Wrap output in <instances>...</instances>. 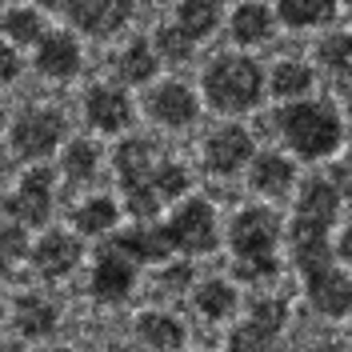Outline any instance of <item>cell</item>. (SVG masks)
<instances>
[{"label":"cell","mask_w":352,"mask_h":352,"mask_svg":"<svg viewBox=\"0 0 352 352\" xmlns=\"http://www.w3.org/2000/svg\"><path fill=\"white\" fill-rule=\"evenodd\" d=\"M156 48H160L168 60H188V56H192V41H188L176 24H168V28L156 32Z\"/></svg>","instance_id":"cell-33"},{"label":"cell","mask_w":352,"mask_h":352,"mask_svg":"<svg viewBox=\"0 0 352 352\" xmlns=\"http://www.w3.org/2000/svg\"><path fill=\"white\" fill-rule=\"evenodd\" d=\"M68 21L88 36H109L129 21L132 0H68Z\"/></svg>","instance_id":"cell-7"},{"label":"cell","mask_w":352,"mask_h":352,"mask_svg":"<svg viewBox=\"0 0 352 352\" xmlns=\"http://www.w3.org/2000/svg\"><path fill=\"white\" fill-rule=\"evenodd\" d=\"M276 236L280 220L272 208H244L232 220V252L244 280H264L276 272Z\"/></svg>","instance_id":"cell-1"},{"label":"cell","mask_w":352,"mask_h":352,"mask_svg":"<svg viewBox=\"0 0 352 352\" xmlns=\"http://www.w3.org/2000/svg\"><path fill=\"white\" fill-rule=\"evenodd\" d=\"M136 332L144 336V344H153V349H160V352L176 349V344L184 340V324L173 320V316H164V312H148V316H140V320H136Z\"/></svg>","instance_id":"cell-22"},{"label":"cell","mask_w":352,"mask_h":352,"mask_svg":"<svg viewBox=\"0 0 352 352\" xmlns=\"http://www.w3.org/2000/svg\"><path fill=\"white\" fill-rule=\"evenodd\" d=\"M349 4H352V0H349Z\"/></svg>","instance_id":"cell-46"},{"label":"cell","mask_w":352,"mask_h":352,"mask_svg":"<svg viewBox=\"0 0 352 352\" xmlns=\"http://www.w3.org/2000/svg\"><path fill=\"white\" fill-rule=\"evenodd\" d=\"M16 329L24 332V336H48V332L56 329V308L48 305V300H41V296H24V300H16Z\"/></svg>","instance_id":"cell-20"},{"label":"cell","mask_w":352,"mask_h":352,"mask_svg":"<svg viewBox=\"0 0 352 352\" xmlns=\"http://www.w3.org/2000/svg\"><path fill=\"white\" fill-rule=\"evenodd\" d=\"M65 136V116L52 109H28L12 124V156L21 160H41L48 156Z\"/></svg>","instance_id":"cell-4"},{"label":"cell","mask_w":352,"mask_h":352,"mask_svg":"<svg viewBox=\"0 0 352 352\" xmlns=\"http://www.w3.org/2000/svg\"><path fill=\"white\" fill-rule=\"evenodd\" d=\"M0 120H4V112H0Z\"/></svg>","instance_id":"cell-45"},{"label":"cell","mask_w":352,"mask_h":352,"mask_svg":"<svg viewBox=\"0 0 352 352\" xmlns=\"http://www.w3.org/2000/svg\"><path fill=\"white\" fill-rule=\"evenodd\" d=\"M280 132L305 160H320L340 144V116L329 104H292L280 112Z\"/></svg>","instance_id":"cell-3"},{"label":"cell","mask_w":352,"mask_h":352,"mask_svg":"<svg viewBox=\"0 0 352 352\" xmlns=\"http://www.w3.org/2000/svg\"><path fill=\"white\" fill-rule=\"evenodd\" d=\"M305 288H308V300L320 308L324 316H344L352 308V280L344 272H336V264L305 272Z\"/></svg>","instance_id":"cell-8"},{"label":"cell","mask_w":352,"mask_h":352,"mask_svg":"<svg viewBox=\"0 0 352 352\" xmlns=\"http://www.w3.org/2000/svg\"><path fill=\"white\" fill-rule=\"evenodd\" d=\"M272 32V12L264 4H241L232 12V36L241 44H261Z\"/></svg>","instance_id":"cell-23"},{"label":"cell","mask_w":352,"mask_h":352,"mask_svg":"<svg viewBox=\"0 0 352 352\" xmlns=\"http://www.w3.org/2000/svg\"><path fill=\"white\" fill-rule=\"evenodd\" d=\"M188 272H192L188 264H176V268H168V276H164V285H168V288H184V285H188Z\"/></svg>","instance_id":"cell-37"},{"label":"cell","mask_w":352,"mask_h":352,"mask_svg":"<svg viewBox=\"0 0 352 352\" xmlns=\"http://www.w3.org/2000/svg\"><path fill=\"white\" fill-rule=\"evenodd\" d=\"M36 68H41L44 76H52V80L76 76V72H80V48H76V41L65 36V32L44 36L41 48H36Z\"/></svg>","instance_id":"cell-14"},{"label":"cell","mask_w":352,"mask_h":352,"mask_svg":"<svg viewBox=\"0 0 352 352\" xmlns=\"http://www.w3.org/2000/svg\"><path fill=\"white\" fill-rule=\"evenodd\" d=\"M332 176H336V180L344 184V192H352V156L344 160V164H340V173H332Z\"/></svg>","instance_id":"cell-38"},{"label":"cell","mask_w":352,"mask_h":352,"mask_svg":"<svg viewBox=\"0 0 352 352\" xmlns=\"http://www.w3.org/2000/svg\"><path fill=\"white\" fill-rule=\"evenodd\" d=\"M276 12L292 28H312V24H324L336 16V0H280Z\"/></svg>","instance_id":"cell-21"},{"label":"cell","mask_w":352,"mask_h":352,"mask_svg":"<svg viewBox=\"0 0 352 352\" xmlns=\"http://www.w3.org/2000/svg\"><path fill=\"white\" fill-rule=\"evenodd\" d=\"M65 173L76 176V180H88V176L96 173V148H92L88 140L68 144V153H65Z\"/></svg>","instance_id":"cell-32"},{"label":"cell","mask_w":352,"mask_h":352,"mask_svg":"<svg viewBox=\"0 0 352 352\" xmlns=\"http://www.w3.org/2000/svg\"><path fill=\"white\" fill-rule=\"evenodd\" d=\"M312 352H340L336 344H320V349H312Z\"/></svg>","instance_id":"cell-41"},{"label":"cell","mask_w":352,"mask_h":352,"mask_svg":"<svg viewBox=\"0 0 352 352\" xmlns=\"http://www.w3.org/2000/svg\"><path fill=\"white\" fill-rule=\"evenodd\" d=\"M16 72H21V56H16L8 44L0 41V85H4V80H12Z\"/></svg>","instance_id":"cell-36"},{"label":"cell","mask_w":352,"mask_h":352,"mask_svg":"<svg viewBox=\"0 0 352 352\" xmlns=\"http://www.w3.org/2000/svg\"><path fill=\"white\" fill-rule=\"evenodd\" d=\"M4 272H8V261H0V280H4Z\"/></svg>","instance_id":"cell-42"},{"label":"cell","mask_w":352,"mask_h":352,"mask_svg":"<svg viewBox=\"0 0 352 352\" xmlns=\"http://www.w3.org/2000/svg\"><path fill=\"white\" fill-rule=\"evenodd\" d=\"M24 252H28V244H24V228H16V224H4L0 228V261H21Z\"/></svg>","instance_id":"cell-35"},{"label":"cell","mask_w":352,"mask_h":352,"mask_svg":"<svg viewBox=\"0 0 352 352\" xmlns=\"http://www.w3.org/2000/svg\"><path fill=\"white\" fill-rule=\"evenodd\" d=\"M148 112H153V120H160L164 129H184V124L197 120V96L184 85H160L148 96Z\"/></svg>","instance_id":"cell-13"},{"label":"cell","mask_w":352,"mask_h":352,"mask_svg":"<svg viewBox=\"0 0 352 352\" xmlns=\"http://www.w3.org/2000/svg\"><path fill=\"white\" fill-rule=\"evenodd\" d=\"M136 264L124 256V252H116V248H104L100 252V261L92 268V296L96 300H104V305H116V300H124L132 292V280H136V272H132Z\"/></svg>","instance_id":"cell-10"},{"label":"cell","mask_w":352,"mask_h":352,"mask_svg":"<svg viewBox=\"0 0 352 352\" xmlns=\"http://www.w3.org/2000/svg\"><path fill=\"white\" fill-rule=\"evenodd\" d=\"M204 96L220 112H248L264 96V72L248 56H220L204 72Z\"/></svg>","instance_id":"cell-2"},{"label":"cell","mask_w":352,"mask_h":352,"mask_svg":"<svg viewBox=\"0 0 352 352\" xmlns=\"http://www.w3.org/2000/svg\"><path fill=\"white\" fill-rule=\"evenodd\" d=\"M320 65L329 68L332 76H352V32H336V36H324L320 48H316Z\"/></svg>","instance_id":"cell-25"},{"label":"cell","mask_w":352,"mask_h":352,"mask_svg":"<svg viewBox=\"0 0 352 352\" xmlns=\"http://www.w3.org/2000/svg\"><path fill=\"white\" fill-rule=\"evenodd\" d=\"M85 112H88V120H92V129L109 132V136L129 129V120H132V104L120 88H92L85 100Z\"/></svg>","instance_id":"cell-12"},{"label":"cell","mask_w":352,"mask_h":352,"mask_svg":"<svg viewBox=\"0 0 352 352\" xmlns=\"http://www.w3.org/2000/svg\"><path fill=\"white\" fill-rule=\"evenodd\" d=\"M176 28L188 41H204L217 32V0H184L176 8Z\"/></svg>","instance_id":"cell-19"},{"label":"cell","mask_w":352,"mask_h":352,"mask_svg":"<svg viewBox=\"0 0 352 352\" xmlns=\"http://www.w3.org/2000/svg\"><path fill=\"white\" fill-rule=\"evenodd\" d=\"M109 352H120V349H109Z\"/></svg>","instance_id":"cell-44"},{"label":"cell","mask_w":352,"mask_h":352,"mask_svg":"<svg viewBox=\"0 0 352 352\" xmlns=\"http://www.w3.org/2000/svg\"><path fill=\"white\" fill-rule=\"evenodd\" d=\"M4 36L12 44H36L44 41V24L32 8H16V12L4 16Z\"/></svg>","instance_id":"cell-29"},{"label":"cell","mask_w":352,"mask_h":352,"mask_svg":"<svg viewBox=\"0 0 352 352\" xmlns=\"http://www.w3.org/2000/svg\"><path fill=\"white\" fill-rule=\"evenodd\" d=\"M349 116H352V100H349Z\"/></svg>","instance_id":"cell-43"},{"label":"cell","mask_w":352,"mask_h":352,"mask_svg":"<svg viewBox=\"0 0 352 352\" xmlns=\"http://www.w3.org/2000/svg\"><path fill=\"white\" fill-rule=\"evenodd\" d=\"M276 349V332L256 324V320H244L241 329L228 336V352H272Z\"/></svg>","instance_id":"cell-28"},{"label":"cell","mask_w":352,"mask_h":352,"mask_svg":"<svg viewBox=\"0 0 352 352\" xmlns=\"http://www.w3.org/2000/svg\"><path fill=\"white\" fill-rule=\"evenodd\" d=\"M188 188V173L180 168V164H173V160H160L153 168V192L160 200H173V197H180Z\"/></svg>","instance_id":"cell-31"},{"label":"cell","mask_w":352,"mask_h":352,"mask_svg":"<svg viewBox=\"0 0 352 352\" xmlns=\"http://www.w3.org/2000/svg\"><path fill=\"white\" fill-rule=\"evenodd\" d=\"M340 252L352 261V224H349V232H344V241H340Z\"/></svg>","instance_id":"cell-39"},{"label":"cell","mask_w":352,"mask_h":352,"mask_svg":"<svg viewBox=\"0 0 352 352\" xmlns=\"http://www.w3.org/2000/svg\"><path fill=\"white\" fill-rule=\"evenodd\" d=\"M197 308H200V316L220 320V316H228V312L236 308V292L224 285V280H208V285H200V292H197Z\"/></svg>","instance_id":"cell-26"},{"label":"cell","mask_w":352,"mask_h":352,"mask_svg":"<svg viewBox=\"0 0 352 352\" xmlns=\"http://www.w3.org/2000/svg\"><path fill=\"white\" fill-rule=\"evenodd\" d=\"M36 4H41V8H60V12L68 8V0H36Z\"/></svg>","instance_id":"cell-40"},{"label":"cell","mask_w":352,"mask_h":352,"mask_svg":"<svg viewBox=\"0 0 352 352\" xmlns=\"http://www.w3.org/2000/svg\"><path fill=\"white\" fill-rule=\"evenodd\" d=\"M308 85H312V72L300 60H285V65L272 68V92L276 96H305Z\"/></svg>","instance_id":"cell-27"},{"label":"cell","mask_w":352,"mask_h":352,"mask_svg":"<svg viewBox=\"0 0 352 352\" xmlns=\"http://www.w3.org/2000/svg\"><path fill=\"white\" fill-rule=\"evenodd\" d=\"M72 220H76L80 232H109L112 220H116V204L104 197H96V200H88V204H80Z\"/></svg>","instance_id":"cell-30"},{"label":"cell","mask_w":352,"mask_h":352,"mask_svg":"<svg viewBox=\"0 0 352 352\" xmlns=\"http://www.w3.org/2000/svg\"><path fill=\"white\" fill-rule=\"evenodd\" d=\"M116 252H124L132 264H156L164 261L168 252H173V236H168V228H153V224H136L129 232H120L116 241H112Z\"/></svg>","instance_id":"cell-11"},{"label":"cell","mask_w":352,"mask_h":352,"mask_svg":"<svg viewBox=\"0 0 352 352\" xmlns=\"http://www.w3.org/2000/svg\"><path fill=\"white\" fill-rule=\"evenodd\" d=\"M248 320H256V324H264V329L280 332L285 329V320H288V308H285V300H256Z\"/></svg>","instance_id":"cell-34"},{"label":"cell","mask_w":352,"mask_h":352,"mask_svg":"<svg viewBox=\"0 0 352 352\" xmlns=\"http://www.w3.org/2000/svg\"><path fill=\"white\" fill-rule=\"evenodd\" d=\"M336 212H340V197H336V188H332L329 180H312V184H305L300 204H296V220H308V224H324V228H332Z\"/></svg>","instance_id":"cell-17"},{"label":"cell","mask_w":352,"mask_h":352,"mask_svg":"<svg viewBox=\"0 0 352 352\" xmlns=\"http://www.w3.org/2000/svg\"><path fill=\"white\" fill-rule=\"evenodd\" d=\"M168 236H173V248H184V252H212L217 244V217L204 200H188L173 212V224H168Z\"/></svg>","instance_id":"cell-5"},{"label":"cell","mask_w":352,"mask_h":352,"mask_svg":"<svg viewBox=\"0 0 352 352\" xmlns=\"http://www.w3.org/2000/svg\"><path fill=\"white\" fill-rule=\"evenodd\" d=\"M252 188L264 192V197H285L288 188H292V164L276 153L256 156V164H252Z\"/></svg>","instance_id":"cell-18"},{"label":"cell","mask_w":352,"mask_h":352,"mask_svg":"<svg viewBox=\"0 0 352 352\" xmlns=\"http://www.w3.org/2000/svg\"><path fill=\"white\" fill-rule=\"evenodd\" d=\"M248 156H252V136L241 124L217 129L204 140V164L220 176H228V173H236L241 164H248Z\"/></svg>","instance_id":"cell-9"},{"label":"cell","mask_w":352,"mask_h":352,"mask_svg":"<svg viewBox=\"0 0 352 352\" xmlns=\"http://www.w3.org/2000/svg\"><path fill=\"white\" fill-rule=\"evenodd\" d=\"M32 261H36V268H41L44 276H65V272H72L76 261H80V241H72L65 232H48V236L36 244Z\"/></svg>","instance_id":"cell-15"},{"label":"cell","mask_w":352,"mask_h":352,"mask_svg":"<svg viewBox=\"0 0 352 352\" xmlns=\"http://www.w3.org/2000/svg\"><path fill=\"white\" fill-rule=\"evenodd\" d=\"M120 76H124V80H132V85L153 80V76H156V52L144 41L129 44V48L120 52Z\"/></svg>","instance_id":"cell-24"},{"label":"cell","mask_w":352,"mask_h":352,"mask_svg":"<svg viewBox=\"0 0 352 352\" xmlns=\"http://www.w3.org/2000/svg\"><path fill=\"white\" fill-rule=\"evenodd\" d=\"M153 156H148V144L144 140H124L116 148V173H120V184L124 192L129 188H153Z\"/></svg>","instance_id":"cell-16"},{"label":"cell","mask_w":352,"mask_h":352,"mask_svg":"<svg viewBox=\"0 0 352 352\" xmlns=\"http://www.w3.org/2000/svg\"><path fill=\"white\" fill-rule=\"evenodd\" d=\"M8 212H12V220H21L28 228L48 224V217H52V173H48V168L24 173L21 188L8 200Z\"/></svg>","instance_id":"cell-6"}]
</instances>
